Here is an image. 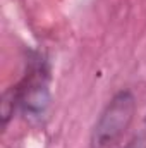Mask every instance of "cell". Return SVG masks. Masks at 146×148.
<instances>
[{"label": "cell", "mask_w": 146, "mask_h": 148, "mask_svg": "<svg viewBox=\"0 0 146 148\" xmlns=\"http://www.w3.org/2000/svg\"><path fill=\"white\" fill-rule=\"evenodd\" d=\"M136 115V97L131 90H119L96 117L91 133L89 148H113L129 131Z\"/></svg>", "instance_id": "6da1fadb"}, {"label": "cell", "mask_w": 146, "mask_h": 148, "mask_svg": "<svg viewBox=\"0 0 146 148\" xmlns=\"http://www.w3.org/2000/svg\"><path fill=\"white\" fill-rule=\"evenodd\" d=\"M50 81L52 76L46 59L43 55H35L29 60L28 71L23 79L12 86L17 100V110L23 112L26 119L38 122L46 114L52 102Z\"/></svg>", "instance_id": "7a4b0ae2"}, {"label": "cell", "mask_w": 146, "mask_h": 148, "mask_svg": "<svg viewBox=\"0 0 146 148\" xmlns=\"http://www.w3.org/2000/svg\"><path fill=\"white\" fill-rule=\"evenodd\" d=\"M122 148H146V141L143 138H134L131 143H127L126 147H122Z\"/></svg>", "instance_id": "3957f363"}, {"label": "cell", "mask_w": 146, "mask_h": 148, "mask_svg": "<svg viewBox=\"0 0 146 148\" xmlns=\"http://www.w3.org/2000/svg\"><path fill=\"white\" fill-rule=\"evenodd\" d=\"M145 124H146V119H145Z\"/></svg>", "instance_id": "277c9868"}]
</instances>
